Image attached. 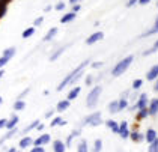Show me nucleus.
Returning a JSON list of instances; mask_svg holds the SVG:
<instances>
[{
  "mask_svg": "<svg viewBox=\"0 0 158 152\" xmlns=\"http://www.w3.org/2000/svg\"><path fill=\"white\" fill-rule=\"evenodd\" d=\"M102 124V115L101 112H94L90 115H87L83 120V125H89V127H99Z\"/></svg>",
  "mask_w": 158,
  "mask_h": 152,
  "instance_id": "nucleus-4",
  "label": "nucleus"
},
{
  "mask_svg": "<svg viewBox=\"0 0 158 152\" xmlns=\"http://www.w3.org/2000/svg\"><path fill=\"white\" fill-rule=\"evenodd\" d=\"M63 125H66V120L62 119L60 116L53 117V119H51V124H50V127H63Z\"/></svg>",
  "mask_w": 158,
  "mask_h": 152,
  "instance_id": "nucleus-26",
  "label": "nucleus"
},
{
  "mask_svg": "<svg viewBox=\"0 0 158 152\" xmlns=\"http://www.w3.org/2000/svg\"><path fill=\"white\" fill-rule=\"evenodd\" d=\"M155 33H158V23H154V26H152L149 30L143 32V33H142V38H146V36H152V35H155Z\"/></svg>",
  "mask_w": 158,
  "mask_h": 152,
  "instance_id": "nucleus-28",
  "label": "nucleus"
},
{
  "mask_svg": "<svg viewBox=\"0 0 158 152\" xmlns=\"http://www.w3.org/2000/svg\"><path fill=\"white\" fill-rule=\"evenodd\" d=\"M15 53H17V48L15 47H9L6 50H3V54L0 56V70H3V66L15 56Z\"/></svg>",
  "mask_w": 158,
  "mask_h": 152,
  "instance_id": "nucleus-5",
  "label": "nucleus"
},
{
  "mask_svg": "<svg viewBox=\"0 0 158 152\" xmlns=\"http://www.w3.org/2000/svg\"><path fill=\"white\" fill-rule=\"evenodd\" d=\"M29 152H45V149H44V146H33Z\"/></svg>",
  "mask_w": 158,
  "mask_h": 152,
  "instance_id": "nucleus-41",
  "label": "nucleus"
},
{
  "mask_svg": "<svg viewBox=\"0 0 158 152\" xmlns=\"http://www.w3.org/2000/svg\"><path fill=\"white\" fill-rule=\"evenodd\" d=\"M101 94H102V87H101L99 84L94 86V87L89 91L87 96H86V107H87V108H94V107L98 104Z\"/></svg>",
  "mask_w": 158,
  "mask_h": 152,
  "instance_id": "nucleus-3",
  "label": "nucleus"
},
{
  "mask_svg": "<svg viewBox=\"0 0 158 152\" xmlns=\"http://www.w3.org/2000/svg\"><path fill=\"white\" fill-rule=\"evenodd\" d=\"M149 116V110L148 108H142V110H137V115H135V119L137 120H142L145 117Z\"/></svg>",
  "mask_w": 158,
  "mask_h": 152,
  "instance_id": "nucleus-33",
  "label": "nucleus"
},
{
  "mask_svg": "<svg viewBox=\"0 0 158 152\" xmlns=\"http://www.w3.org/2000/svg\"><path fill=\"white\" fill-rule=\"evenodd\" d=\"M80 133H81V129L80 128H77V129H73L71 133H69V136L66 137V146H71V143H73V140H74V137H78L80 136Z\"/></svg>",
  "mask_w": 158,
  "mask_h": 152,
  "instance_id": "nucleus-23",
  "label": "nucleus"
},
{
  "mask_svg": "<svg viewBox=\"0 0 158 152\" xmlns=\"http://www.w3.org/2000/svg\"><path fill=\"white\" fill-rule=\"evenodd\" d=\"M2 103H3V98H2V96H0V105H2Z\"/></svg>",
  "mask_w": 158,
  "mask_h": 152,
  "instance_id": "nucleus-55",
  "label": "nucleus"
},
{
  "mask_svg": "<svg viewBox=\"0 0 158 152\" xmlns=\"http://www.w3.org/2000/svg\"><path fill=\"white\" fill-rule=\"evenodd\" d=\"M90 66H92L94 70H99V68L102 66V62H94V63H90Z\"/></svg>",
  "mask_w": 158,
  "mask_h": 152,
  "instance_id": "nucleus-44",
  "label": "nucleus"
},
{
  "mask_svg": "<svg viewBox=\"0 0 158 152\" xmlns=\"http://www.w3.org/2000/svg\"><path fill=\"white\" fill-rule=\"evenodd\" d=\"M121 129H119V136H121L122 139H130V129H128V122L127 120H122L121 124Z\"/></svg>",
  "mask_w": 158,
  "mask_h": 152,
  "instance_id": "nucleus-10",
  "label": "nucleus"
},
{
  "mask_svg": "<svg viewBox=\"0 0 158 152\" xmlns=\"http://www.w3.org/2000/svg\"><path fill=\"white\" fill-rule=\"evenodd\" d=\"M149 3H151V0H139V5H142V6H146Z\"/></svg>",
  "mask_w": 158,
  "mask_h": 152,
  "instance_id": "nucleus-49",
  "label": "nucleus"
},
{
  "mask_svg": "<svg viewBox=\"0 0 158 152\" xmlns=\"http://www.w3.org/2000/svg\"><path fill=\"white\" fill-rule=\"evenodd\" d=\"M18 146H20V149H29L30 146H33V139H32V137H29V136H24V137H21V139H20Z\"/></svg>",
  "mask_w": 158,
  "mask_h": 152,
  "instance_id": "nucleus-9",
  "label": "nucleus"
},
{
  "mask_svg": "<svg viewBox=\"0 0 158 152\" xmlns=\"http://www.w3.org/2000/svg\"><path fill=\"white\" fill-rule=\"evenodd\" d=\"M3 75H5V70H0V80L3 78Z\"/></svg>",
  "mask_w": 158,
  "mask_h": 152,
  "instance_id": "nucleus-53",
  "label": "nucleus"
},
{
  "mask_svg": "<svg viewBox=\"0 0 158 152\" xmlns=\"http://www.w3.org/2000/svg\"><path fill=\"white\" fill-rule=\"evenodd\" d=\"M106 125H107V128H110L114 134H119V129H121V125L116 122V120H113V119H109V120H106Z\"/></svg>",
  "mask_w": 158,
  "mask_h": 152,
  "instance_id": "nucleus-16",
  "label": "nucleus"
},
{
  "mask_svg": "<svg viewBox=\"0 0 158 152\" xmlns=\"http://www.w3.org/2000/svg\"><path fill=\"white\" fill-rule=\"evenodd\" d=\"M148 152H158V139L155 141H152V143H149Z\"/></svg>",
  "mask_w": 158,
  "mask_h": 152,
  "instance_id": "nucleus-36",
  "label": "nucleus"
},
{
  "mask_svg": "<svg viewBox=\"0 0 158 152\" xmlns=\"http://www.w3.org/2000/svg\"><path fill=\"white\" fill-rule=\"evenodd\" d=\"M102 39H104V33L101 30H98V32H94L90 36H87L86 44L87 45H94V44H97L98 41H102Z\"/></svg>",
  "mask_w": 158,
  "mask_h": 152,
  "instance_id": "nucleus-6",
  "label": "nucleus"
},
{
  "mask_svg": "<svg viewBox=\"0 0 158 152\" xmlns=\"http://www.w3.org/2000/svg\"><path fill=\"white\" fill-rule=\"evenodd\" d=\"M50 141H51V136L47 134V133H44V134H41L38 139L33 140V146H45Z\"/></svg>",
  "mask_w": 158,
  "mask_h": 152,
  "instance_id": "nucleus-8",
  "label": "nucleus"
},
{
  "mask_svg": "<svg viewBox=\"0 0 158 152\" xmlns=\"http://www.w3.org/2000/svg\"><path fill=\"white\" fill-rule=\"evenodd\" d=\"M35 32H36V27H35V26H32V27H27L24 32L21 33V36H23V39H27V38H30V36L35 35Z\"/></svg>",
  "mask_w": 158,
  "mask_h": 152,
  "instance_id": "nucleus-29",
  "label": "nucleus"
},
{
  "mask_svg": "<svg viewBox=\"0 0 158 152\" xmlns=\"http://www.w3.org/2000/svg\"><path fill=\"white\" fill-rule=\"evenodd\" d=\"M80 92H81V87L80 86H75L74 89H71L69 92H68V95H66V99H69V101H74L78 95H80Z\"/></svg>",
  "mask_w": 158,
  "mask_h": 152,
  "instance_id": "nucleus-20",
  "label": "nucleus"
},
{
  "mask_svg": "<svg viewBox=\"0 0 158 152\" xmlns=\"http://www.w3.org/2000/svg\"><path fill=\"white\" fill-rule=\"evenodd\" d=\"M119 108H121V112L125 110V108H128V99L127 98H121L119 99Z\"/></svg>",
  "mask_w": 158,
  "mask_h": 152,
  "instance_id": "nucleus-38",
  "label": "nucleus"
},
{
  "mask_svg": "<svg viewBox=\"0 0 158 152\" xmlns=\"http://www.w3.org/2000/svg\"><path fill=\"white\" fill-rule=\"evenodd\" d=\"M135 5H139V0H128L127 2V8H133Z\"/></svg>",
  "mask_w": 158,
  "mask_h": 152,
  "instance_id": "nucleus-42",
  "label": "nucleus"
},
{
  "mask_svg": "<svg viewBox=\"0 0 158 152\" xmlns=\"http://www.w3.org/2000/svg\"><path fill=\"white\" fill-rule=\"evenodd\" d=\"M87 65H90V60L87 59V60H85V62H81L75 70H73L66 77H63V80H62L60 83H59V86H57V92H62L66 86H69V84H74V83L77 82V80H80L81 77H83V74H85V68L87 66Z\"/></svg>",
  "mask_w": 158,
  "mask_h": 152,
  "instance_id": "nucleus-1",
  "label": "nucleus"
},
{
  "mask_svg": "<svg viewBox=\"0 0 158 152\" xmlns=\"http://www.w3.org/2000/svg\"><path fill=\"white\" fill-rule=\"evenodd\" d=\"M154 91H155V92H158V78L155 80V83H154Z\"/></svg>",
  "mask_w": 158,
  "mask_h": 152,
  "instance_id": "nucleus-51",
  "label": "nucleus"
},
{
  "mask_svg": "<svg viewBox=\"0 0 158 152\" xmlns=\"http://www.w3.org/2000/svg\"><path fill=\"white\" fill-rule=\"evenodd\" d=\"M69 105H71V101H69V99H62V101H59L57 105H56V112H57V113H63L65 110L69 108Z\"/></svg>",
  "mask_w": 158,
  "mask_h": 152,
  "instance_id": "nucleus-13",
  "label": "nucleus"
},
{
  "mask_svg": "<svg viewBox=\"0 0 158 152\" xmlns=\"http://www.w3.org/2000/svg\"><path fill=\"white\" fill-rule=\"evenodd\" d=\"M53 115H54V108H51V110H48V112H47V113H45L44 116L47 117V119H50V117L53 116Z\"/></svg>",
  "mask_w": 158,
  "mask_h": 152,
  "instance_id": "nucleus-48",
  "label": "nucleus"
},
{
  "mask_svg": "<svg viewBox=\"0 0 158 152\" xmlns=\"http://www.w3.org/2000/svg\"><path fill=\"white\" fill-rule=\"evenodd\" d=\"M101 151H102V140L97 139V140L94 141V149H92V152H101Z\"/></svg>",
  "mask_w": 158,
  "mask_h": 152,
  "instance_id": "nucleus-35",
  "label": "nucleus"
},
{
  "mask_svg": "<svg viewBox=\"0 0 158 152\" xmlns=\"http://www.w3.org/2000/svg\"><path fill=\"white\" fill-rule=\"evenodd\" d=\"M145 139L148 143H152V141H155L158 139L157 137V131L154 128H149L148 131H146V134H145Z\"/></svg>",
  "mask_w": 158,
  "mask_h": 152,
  "instance_id": "nucleus-18",
  "label": "nucleus"
},
{
  "mask_svg": "<svg viewBox=\"0 0 158 152\" xmlns=\"http://www.w3.org/2000/svg\"><path fill=\"white\" fill-rule=\"evenodd\" d=\"M14 110L15 112H20V110H24L26 108V101H23V99H17L15 103H14Z\"/></svg>",
  "mask_w": 158,
  "mask_h": 152,
  "instance_id": "nucleus-32",
  "label": "nucleus"
},
{
  "mask_svg": "<svg viewBox=\"0 0 158 152\" xmlns=\"http://www.w3.org/2000/svg\"><path fill=\"white\" fill-rule=\"evenodd\" d=\"M42 23H44V17H38V18H35V21H33V26L38 27V26H41Z\"/></svg>",
  "mask_w": 158,
  "mask_h": 152,
  "instance_id": "nucleus-40",
  "label": "nucleus"
},
{
  "mask_svg": "<svg viewBox=\"0 0 158 152\" xmlns=\"http://www.w3.org/2000/svg\"><path fill=\"white\" fill-rule=\"evenodd\" d=\"M146 78H148L149 82H155V80H157V78H158V65H154L151 70L148 71Z\"/></svg>",
  "mask_w": 158,
  "mask_h": 152,
  "instance_id": "nucleus-15",
  "label": "nucleus"
},
{
  "mask_svg": "<svg viewBox=\"0 0 158 152\" xmlns=\"http://www.w3.org/2000/svg\"><path fill=\"white\" fill-rule=\"evenodd\" d=\"M80 9H81V5H80V3H75V5H73V12H75V14H77Z\"/></svg>",
  "mask_w": 158,
  "mask_h": 152,
  "instance_id": "nucleus-47",
  "label": "nucleus"
},
{
  "mask_svg": "<svg viewBox=\"0 0 158 152\" xmlns=\"http://www.w3.org/2000/svg\"><path fill=\"white\" fill-rule=\"evenodd\" d=\"M157 8H158V0H157Z\"/></svg>",
  "mask_w": 158,
  "mask_h": 152,
  "instance_id": "nucleus-57",
  "label": "nucleus"
},
{
  "mask_svg": "<svg viewBox=\"0 0 158 152\" xmlns=\"http://www.w3.org/2000/svg\"><path fill=\"white\" fill-rule=\"evenodd\" d=\"M85 82H86V84H87V86H92V83H94V77H92V75H87Z\"/></svg>",
  "mask_w": 158,
  "mask_h": 152,
  "instance_id": "nucleus-45",
  "label": "nucleus"
},
{
  "mask_svg": "<svg viewBox=\"0 0 158 152\" xmlns=\"http://www.w3.org/2000/svg\"><path fill=\"white\" fill-rule=\"evenodd\" d=\"M18 152H21V151H18Z\"/></svg>",
  "mask_w": 158,
  "mask_h": 152,
  "instance_id": "nucleus-58",
  "label": "nucleus"
},
{
  "mask_svg": "<svg viewBox=\"0 0 158 152\" xmlns=\"http://www.w3.org/2000/svg\"><path fill=\"white\" fill-rule=\"evenodd\" d=\"M18 122H20V117L17 116V115H12V116L8 119V125H6V129H14V128H17Z\"/></svg>",
  "mask_w": 158,
  "mask_h": 152,
  "instance_id": "nucleus-19",
  "label": "nucleus"
},
{
  "mask_svg": "<svg viewBox=\"0 0 158 152\" xmlns=\"http://www.w3.org/2000/svg\"><path fill=\"white\" fill-rule=\"evenodd\" d=\"M5 152H18V151H17V149H15V148L12 146V148H8V149H6Z\"/></svg>",
  "mask_w": 158,
  "mask_h": 152,
  "instance_id": "nucleus-52",
  "label": "nucleus"
},
{
  "mask_svg": "<svg viewBox=\"0 0 158 152\" xmlns=\"http://www.w3.org/2000/svg\"><path fill=\"white\" fill-rule=\"evenodd\" d=\"M148 110H149V115L151 116H155L158 113V98H154L149 101V105H148Z\"/></svg>",
  "mask_w": 158,
  "mask_h": 152,
  "instance_id": "nucleus-12",
  "label": "nucleus"
},
{
  "mask_svg": "<svg viewBox=\"0 0 158 152\" xmlns=\"http://www.w3.org/2000/svg\"><path fill=\"white\" fill-rule=\"evenodd\" d=\"M66 48H68V45H63V47H59V48H57V50H56V51H54V53L50 56V62H54V60H57V59H59L62 54L65 53V50H66Z\"/></svg>",
  "mask_w": 158,
  "mask_h": 152,
  "instance_id": "nucleus-21",
  "label": "nucleus"
},
{
  "mask_svg": "<svg viewBox=\"0 0 158 152\" xmlns=\"http://www.w3.org/2000/svg\"><path fill=\"white\" fill-rule=\"evenodd\" d=\"M155 23H158V15H157V18H155Z\"/></svg>",
  "mask_w": 158,
  "mask_h": 152,
  "instance_id": "nucleus-56",
  "label": "nucleus"
},
{
  "mask_svg": "<svg viewBox=\"0 0 158 152\" xmlns=\"http://www.w3.org/2000/svg\"><path fill=\"white\" fill-rule=\"evenodd\" d=\"M44 127H45V125H44V124H42V122H41V124H39V125H38V131H42V129H44Z\"/></svg>",
  "mask_w": 158,
  "mask_h": 152,
  "instance_id": "nucleus-50",
  "label": "nucleus"
},
{
  "mask_svg": "<svg viewBox=\"0 0 158 152\" xmlns=\"http://www.w3.org/2000/svg\"><path fill=\"white\" fill-rule=\"evenodd\" d=\"M130 139H131L133 141H135V143H140V141L146 140L145 136H143V134H140L139 131H131V134H130Z\"/></svg>",
  "mask_w": 158,
  "mask_h": 152,
  "instance_id": "nucleus-24",
  "label": "nucleus"
},
{
  "mask_svg": "<svg viewBox=\"0 0 158 152\" xmlns=\"http://www.w3.org/2000/svg\"><path fill=\"white\" fill-rule=\"evenodd\" d=\"M29 92H30V87H27V89H24V91H23L21 94L18 95V99H23V98H24V96H26L27 94H29Z\"/></svg>",
  "mask_w": 158,
  "mask_h": 152,
  "instance_id": "nucleus-43",
  "label": "nucleus"
},
{
  "mask_svg": "<svg viewBox=\"0 0 158 152\" xmlns=\"http://www.w3.org/2000/svg\"><path fill=\"white\" fill-rule=\"evenodd\" d=\"M65 6H66V5H65V2H59V3L54 6V9H56V11H63V9H65Z\"/></svg>",
  "mask_w": 158,
  "mask_h": 152,
  "instance_id": "nucleus-39",
  "label": "nucleus"
},
{
  "mask_svg": "<svg viewBox=\"0 0 158 152\" xmlns=\"http://www.w3.org/2000/svg\"><path fill=\"white\" fill-rule=\"evenodd\" d=\"M148 105H149V103H148V95L142 94L140 96H139L137 103L134 104L133 110H142V108H148Z\"/></svg>",
  "mask_w": 158,
  "mask_h": 152,
  "instance_id": "nucleus-7",
  "label": "nucleus"
},
{
  "mask_svg": "<svg viewBox=\"0 0 158 152\" xmlns=\"http://www.w3.org/2000/svg\"><path fill=\"white\" fill-rule=\"evenodd\" d=\"M133 60H134V56H133V54H130V56L123 57L122 60H119V62H118V63L113 66V70H111V77H121L122 74H123L125 71L131 66Z\"/></svg>",
  "mask_w": 158,
  "mask_h": 152,
  "instance_id": "nucleus-2",
  "label": "nucleus"
},
{
  "mask_svg": "<svg viewBox=\"0 0 158 152\" xmlns=\"http://www.w3.org/2000/svg\"><path fill=\"white\" fill-rule=\"evenodd\" d=\"M109 112L111 115H116V113H119L121 112V108H119V99H116V101H111L109 104Z\"/></svg>",
  "mask_w": 158,
  "mask_h": 152,
  "instance_id": "nucleus-25",
  "label": "nucleus"
},
{
  "mask_svg": "<svg viewBox=\"0 0 158 152\" xmlns=\"http://www.w3.org/2000/svg\"><path fill=\"white\" fill-rule=\"evenodd\" d=\"M77 152H89V146H87V141L85 139H81V140L78 141V145H77Z\"/></svg>",
  "mask_w": 158,
  "mask_h": 152,
  "instance_id": "nucleus-31",
  "label": "nucleus"
},
{
  "mask_svg": "<svg viewBox=\"0 0 158 152\" xmlns=\"http://www.w3.org/2000/svg\"><path fill=\"white\" fill-rule=\"evenodd\" d=\"M142 86H143V80H142V78L134 80V82H133V91H139Z\"/></svg>",
  "mask_w": 158,
  "mask_h": 152,
  "instance_id": "nucleus-37",
  "label": "nucleus"
},
{
  "mask_svg": "<svg viewBox=\"0 0 158 152\" xmlns=\"http://www.w3.org/2000/svg\"><path fill=\"white\" fill-rule=\"evenodd\" d=\"M66 143L63 140H54L53 141V152H66Z\"/></svg>",
  "mask_w": 158,
  "mask_h": 152,
  "instance_id": "nucleus-11",
  "label": "nucleus"
},
{
  "mask_svg": "<svg viewBox=\"0 0 158 152\" xmlns=\"http://www.w3.org/2000/svg\"><path fill=\"white\" fill-rule=\"evenodd\" d=\"M57 32H59V29H57V27H51L48 32L45 33V36L42 38V41H44V42H50V41H53V39L56 38V35H57Z\"/></svg>",
  "mask_w": 158,
  "mask_h": 152,
  "instance_id": "nucleus-14",
  "label": "nucleus"
},
{
  "mask_svg": "<svg viewBox=\"0 0 158 152\" xmlns=\"http://www.w3.org/2000/svg\"><path fill=\"white\" fill-rule=\"evenodd\" d=\"M39 124H41V122H39V120H38V119H36V120H33V122H32L30 125H27V127H26V128L23 129L21 133H23L24 136H27V134H29V133H30L32 129H36V128H38V125H39Z\"/></svg>",
  "mask_w": 158,
  "mask_h": 152,
  "instance_id": "nucleus-27",
  "label": "nucleus"
},
{
  "mask_svg": "<svg viewBox=\"0 0 158 152\" xmlns=\"http://www.w3.org/2000/svg\"><path fill=\"white\" fill-rule=\"evenodd\" d=\"M8 3H9V0H0V18H3V17L6 15Z\"/></svg>",
  "mask_w": 158,
  "mask_h": 152,
  "instance_id": "nucleus-30",
  "label": "nucleus"
},
{
  "mask_svg": "<svg viewBox=\"0 0 158 152\" xmlns=\"http://www.w3.org/2000/svg\"><path fill=\"white\" fill-rule=\"evenodd\" d=\"M17 133H18V128L8 129V133H6V134H5V136H3V137L0 139V146H2V145H3V143H5V141H6V140H9V139H12V137H14V136H15V134H17Z\"/></svg>",
  "mask_w": 158,
  "mask_h": 152,
  "instance_id": "nucleus-22",
  "label": "nucleus"
},
{
  "mask_svg": "<svg viewBox=\"0 0 158 152\" xmlns=\"http://www.w3.org/2000/svg\"><path fill=\"white\" fill-rule=\"evenodd\" d=\"M6 125H8V119H0V129L2 128H6Z\"/></svg>",
  "mask_w": 158,
  "mask_h": 152,
  "instance_id": "nucleus-46",
  "label": "nucleus"
},
{
  "mask_svg": "<svg viewBox=\"0 0 158 152\" xmlns=\"http://www.w3.org/2000/svg\"><path fill=\"white\" fill-rule=\"evenodd\" d=\"M77 18V14L75 12H68V14H63V17H60V23L62 24H66V23H71Z\"/></svg>",
  "mask_w": 158,
  "mask_h": 152,
  "instance_id": "nucleus-17",
  "label": "nucleus"
},
{
  "mask_svg": "<svg viewBox=\"0 0 158 152\" xmlns=\"http://www.w3.org/2000/svg\"><path fill=\"white\" fill-rule=\"evenodd\" d=\"M69 3H71V5H75V3H78V0H69Z\"/></svg>",
  "mask_w": 158,
  "mask_h": 152,
  "instance_id": "nucleus-54",
  "label": "nucleus"
},
{
  "mask_svg": "<svg viewBox=\"0 0 158 152\" xmlns=\"http://www.w3.org/2000/svg\"><path fill=\"white\" fill-rule=\"evenodd\" d=\"M155 51H158V39L154 42V45H152V47L143 51V56H149V54H152V53H155Z\"/></svg>",
  "mask_w": 158,
  "mask_h": 152,
  "instance_id": "nucleus-34",
  "label": "nucleus"
}]
</instances>
